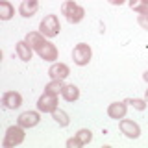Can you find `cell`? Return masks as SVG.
<instances>
[{
  "label": "cell",
  "instance_id": "6da1fadb",
  "mask_svg": "<svg viewBox=\"0 0 148 148\" xmlns=\"http://www.w3.org/2000/svg\"><path fill=\"white\" fill-rule=\"evenodd\" d=\"M26 139V128H22L21 124H13L6 130L4 133V141H2V146L4 148H15L18 145H22Z\"/></svg>",
  "mask_w": 148,
  "mask_h": 148
},
{
  "label": "cell",
  "instance_id": "7a4b0ae2",
  "mask_svg": "<svg viewBox=\"0 0 148 148\" xmlns=\"http://www.w3.org/2000/svg\"><path fill=\"white\" fill-rule=\"evenodd\" d=\"M61 15H65V18H67L71 24H78V22H82L83 17H85V9H83L80 4H76L74 0H67L61 6Z\"/></svg>",
  "mask_w": 148,
  "mask_h": 148
},
{
  "label": "cell",
  "instance_id": "3957f363",
  "mask_svg": "<svg viewBox=\"0 0 148 148\" xmlns=\"http://www.w3.org/2000/svg\"><path fill=\"white\" fill-rule=\"evenodd\" d=\"M39 32L46 37V39H52V37L59 35L61 24H59L58 15H46L43 21H41V24H39Z\"/></svg>",
  "mask_w": 148,
  "mask_h": 148
},
{
  "label": "cell",
  "instance_id": "277c9868",
  "mask_svg": "<svg viewBox=\"0 0 148 148\" xmlns=\"http://www.w3.org/2000/svg\"><path fill=\"white\" fill-rule=\"evenodd\" d=\"M72 59L78 67H85L89 65V61L92 59V50L87 43H78L72 50Z\"/></svg>",
  "mask_w": 148,
  "mask_h": 148
},
{
  "label": "cell",
  "instance_id": "5b68a950",
  "mask_svg": "<svg viewBox=\"0 0 148 148\" xmlns=\"http://www.w3.org/2000/svg\"><path fill=\"white\" fill-rule=\"evenodd\" d=\"M35 52H37V56H39L41 59H45V61H48V63H54L56 59H58V56H59L58 46L54 43H50V41H45L43 45H39L35 48Z\"/></svg>",
  "mask_w": 148,
  "mask_h": 148
},
{
  "label": "cell",
  "instance_id": "8992f818",
  "mask_svg": "<svg viewBox=\"0 0 148 148\" xmlns=\"http://www.w3.org/2000/svg\"><path fill=\"white\" fill-rule=\"evenodd\" d=\"M37 109L41 113H54L58 109V96L50 95V92H43L37 100Z\"/></svg>",
  "mask_w": 148,
  "mask_h": 148
},
{
  "label": "cell",
  "instance_id": "52a82bcc",
  "mask_svg": "<svg viewBox=\"0 0 148 148\" xmlns=\"http://www.w3.org/2000/svg\"><path fill=\"white\" fill-rule=\"evenodd\" d=\"M41 122V111H22L17 119V124H21L22 128L30 130V128H35L37 124Z\"/></svg>",
  "mask_w": 148,
  "mask_h": 148
},
{
  "label": "cell",
  "instance_id": "ba28073f",
  "mask_svg": "<svg viewBox=\"0 0 148 148\" xmlns=\"http://www.w3.org/2000/svg\"><path fill=\"white\" fill-rule=\"evenodd\" d=\"M119 126H120V132L128 139H139L141 137V126H139L135 120L122 119V120H119Z\"/></svg>",
  "mask_w": 148,
  "mask_h": 148
},
{
  "label": "cell",
  "instance_id": "9c48e42d",
  "mask_svg": "<svg viewBox=\"0 0 148 148\" xmlns=\"http://www.w3.org/2000/svg\"><path fill=\"white\" fill-rule=\"evenodd\" d=\"M2 106L6 109H18L22 106V95L17 91H8L2 95Z\"/></svg>",
  "mask_w": 148,
  "mask_h": 148
},
{
  "label": "cell",
  "instance_id": "30bf717a",
  "mask_svg": "<svg viewBox=\"0 0 148 148\" xmlns=\"http://www.w3.org/2000/svg\"><path fill=\"white\" fill-rule=\"evenodd\" d=\"M128 113V104L126 102H111L108 106V117L113 120H122Z\"/></svg>",
  "mask_w": 148,
  "mask_h": 148
},
{
  "label": "cell",
  "instance_id": "8fae6325",
  "mask_svg": "<svg viewBox=\"0 0 148 148\" xmlns=\"http://www.w3.org/2000/svg\"><path fill=\"white\" fill-rule=\"evenodd\" d=\"M71 74V69H69L67 63H52L48 69V76L50 80H65V78Z\"/></svg>",
  "mask_w": 148,
  "mask_h": 148
},
{
  "label": "cell",
  "instance_id": "7c38bea8",
  "mask_svg": "<svg viewBox=\"0 0 148 148\" xmlns=\"http://www.w3.org/2000/svg\"><path fill=\"white\" fill-rule=\"evenodd\" d=\"M37 11H39V0H22L21 6H18V13L24 18L34 17Z\"/></svg>",
  "mask_w": 148,
  "mask_h": 148
},
{
  "label": "cell",
  "instance_id": "4fadbf2b",
  "mask_svg": "<svg viewBox=\"0 0 148 148\" xmlns=\"http://www.w3.org/2000/svg\"><path fill=\"white\" fill-rule=\"evenodd\" d=\"M15 52L18 56V59H21V61H24V63H28L32 58H34V48H32L26 41H18L17 46H15Z\"/></svg>",
  "mask_w": 148,
  "mask_h": 148
},
{
  "label": "cell",
  "instance_id": "5bb4252c",
  "mask_svg": "<svg viewBox=\"0 0 148 148\" xmlns=\"http://www.w3.org/2000/svg\"><path fill=\"white\" fill-rule=\"evenodd\" d=\"M61 96L67 102H76L78 98H80V89H78L74 83H65V87L61 91Z\"/></svg>",
  "mask_w": 148,
  "mask_h": 148
},
{
  "label": "cell",
  "instance_id": "9a60e30c",
  "mask_svg": "<svg viewBox=\"0 0 148 148\" xmlns=\"http://www.w3.org/2000/svg\"><path fill=\"white\" fill-rule=\"evenodd\" d=\"M15 15V8L8 0H0V21H9Z\"/></svg>",
  "mask_w": 148,
  "mask_h": 148
},
{
  "label": "cell",
  "instance_id": "2e32d148",
  "mask_svg": "<svg viewBox=\"0 0 148 148\" xmlns=\"http://www.w3.org/2000/svg\"><path fill=\"white\" fill-rule=\"evenodd\" d=\"M63 87H65L63 80H50L45 85V92H50V95L59 96V95H61V91H63Z\"/></svg>",
  "mask_w": 148,
  "mask_h": 148
},
{
  "label": "cell",
  "instance_id": "e0dca14e",
  "mask_svg": "<svg viewBox=\"0 0 148 148\" xmlns=\"http://www.w3.org/2000/svg\"><path fill=\"white\" fill-rule=\"evenodd\" d=\"M52 119L56 120V124H59L61 128H67L69 124H71V119H69V115L65 113L63 109H59V108L52 113Z\"/></svg>",
  "mask_w": 148,
  "mask_h": 148
},
{
  "label": "cell",
  "instance_id": "ac0fdd59",
  "mask_svg": "<svg viewBox=\"0 0 148 148\" xmlns=\"http://www.w3.org/2000/svg\"><path fill=\"white\" fill-rule=\"evenodd\" d=\"M124 102H126L128 106H132L133 109H137V111H145L146 106H148V102L145 98H126Z\"/></svg>",
  "mask_w": 148,
  "mask_h": 148
},
{
  "label": "cell",
  "instance_id": "d6986e66",
  "mask_svg": "<svg viewBox=\"0 0 148 148\" xmlns=\"http://www.w3.org/2000/svg\"><path fill=\"white\" fill-rule=\"evenodd\" d=\"M76 137H78V141L85 146V145H89V143L92 141V132H91V130H87V128H82L80 132L76 133Z\"/></svg>",
  "mask_w": 148,
  "mask_h": 148
},
{
  "label": "cell",
  "instance_id": "ffe728a7",
  "mask_svg": "<svg viewBox=\"0 0 148 148\" xmlns=\"http://www.w3.org/2000/svg\"><path fill=\"white\" fill-rule=\"evenodd\" d=\"M128 6L132 8L133 11H137V13H139V11H141V8L145 6V4H143V0H128Z\"/></svg>",
  "mask_w": 148,
  "mask_h": 148
},
{
  "label": "cell",
  "instance_id": "44dd1931",
  "mask_svg": "<svg viewBox=\"0 0 148 148\" xmlns=\"http://www.w3.org/2000/svg\"><path fill=\"white\" fill-rule=\"evenodd\" d=\"M67 146H69V148H82L83 145L78 141V137H71V139L67 141Z\"/></svg>",
  "mask_w": 148,
  "mask_h": 148
},
{
  "label": "cell",
  "instance_id": "7402d4cb",
  "mask_svg": "<svg viewBox=\"0 0 148 148\" xmlns=\"http://www.w3.org/2000/svg\"><path fill=\"white\" fill-rule=\"evenodd\" d=\"M137 22H139V26H141L143 30H146V32H148V17L139 15V17H137Z\"/></svg>",
  "mask_w": 148,
  "mask_h": 148
},
{
  "label": "cell",
  "instance_id": "603a6c76",
  "mask_svg": "<svg viewBox=\"0 0 148 148\" xmlns=\"http://www.w3.org/2000/svg\"><path fill=\"white\" fill-rule=\"evenodd\" d=\"M108 2L111 4V6H122V4L126 2V0H108Z\"/></svg>",
  "mask_w": 148,
  "mask_h": 148
},
{
  "label": "cell",
  "instance_id": "cb8c5ba5",
  "mask_svg": "<svg viewBox=\"0 0 148 148\" xmlns=\"http://www.w3.org/2000/svg\"><path fill=\"white\" fill-rule=\"evenodd\" d=\"M139 15H145V17H148V4H146V6H143V8H141V11H139Z\"/></svg>",
  "mask_w": 148,
  "mask_h": 148
},
{
  "label": "cell",
  "instance_id": "d4e9b609",
  "mask_svg": "<svg viewBox=\"0 0 148 148\" xmlns=\"http://www.w3.org/2000/svg\"><path fill=\"white\" fill-rule=\"evenodd\" d=\"M143 80H145V82H146V83H148V71H146V72H145V74H143Z\"/></svg>",
  "mask_w": 148,
  "mask_h": 148
},
{
  "label": "cell",
  "instance_id": "484cf974",
  "mask_svg": "<svg viewBox=\"0 0 148 148\" xmlns=\"http://www.w3.org/2000/svg\"><path fill=\"white\" fill-rule=\"evenodd\" d=\"M145 100H146V102H148V89H146V91H145Z\"/></svg>",
  "mask_w": 148,
  "mask_h": 148
},
{
  "label": "cell",
  "instance_id": "4316f807",
  "mask_svg": "<svg viewBox=\"0 0 148 148\" xmlns=\"http://www.w3.org/2000/svg\"><path fill=\"white\" fill-rule=\"evenodd\" d=\"M143 4H145V6H146V4H148V0H143Z\"/></svg>",
  "mask_w": 148,
  "mask_h": 148
}]
</instances>
